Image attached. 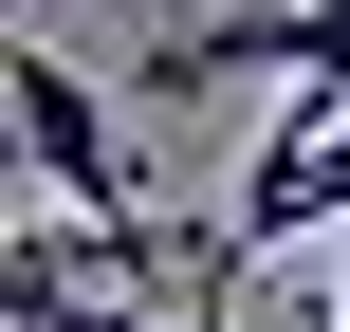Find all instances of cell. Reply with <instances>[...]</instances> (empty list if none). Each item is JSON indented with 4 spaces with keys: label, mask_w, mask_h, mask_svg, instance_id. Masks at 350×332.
Returning <instances> with one entry per match:
<instances>
[{
    "label": "cell",
    "mask_w": 350,
    "mask_h": 332,
    "mask_svg": "<svg viewBox=\"0 0 350 332\" xmlns=\"http://www.w3.org/2000/svg\"><path fill=\"white\" fill-rule=\"evenodd\" d=\"M18 166H37L55 222H129V129H111V92H92L74 55H37V37H18Z\"/></svg>",
    "instance_id": "7a4b0ae2"
},
{
    "label": "cell",
    "mask_w": 350,
    "mask_h": 332,
    "mask_svg": "<svg viewBox=\"0 0 350 332\" xmlns=\"http://www.w3.org/2000/svg\"><path fill=\"white\" fill-rule=\"evenodd\" d=\"M314 222H350V111H332V92H277V129H258V166H240V203H221L203 259L258 277V259H295Z\"/></svg>",
    "instance_id": "6da1fadb"
},
{
    "label": "cell",
    "mask_w": 350,
    "mask_h": 332,
    "mask_svg": "<svg viewBox=\"0 0 350 332\" xmlns=\"http://www.w3.org/2000/svg\"><path fill=\"white\" fill-rule=\"evenodd\" d=\"M203 74H277V92H332V111H350V0H277V18H203V37L166 55V92H203Z\"/></svg>",
    "instance_id": "3957f363"
},
{
    "label": "cell",
    "mask_w": 350,
    "mask_h": 332,
    "mask_svg": "<svg viewBox=\"0 0 350 332\" xmlns=\"http://www.w3.org/2000/svg\"><path fill=\"white\" fill-rule=\"evenodd\" d=\"M185 332H240V259H203V296H185Z\"/></svg>",
    "instance_id": "277c9868"
}]
</instances>
